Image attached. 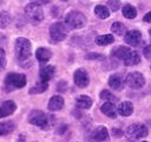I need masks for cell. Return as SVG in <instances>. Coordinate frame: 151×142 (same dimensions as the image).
Masks as SVG:
<instances>
[{
    "instance_id": "obj_1",
    "label": "cell",
    "mask_w": 151,
    "mask_h": 142,
    "mask_svg": "<svg viewBox=\"0 0 151 142\" xmlns=\"http://www.w3.org/2000/svg\"><path fill=\"white\" fill-rule=\"evenodd\" d=\"M14 50H15V56L20 62V64L24 65V67H28V63H31L29 62V57H31L29 40H27L26 38H18L15 40Z\"/></svg>"
},
{
    "instance_id": "obj_2",
    "label": "cell",
    "mask_w": 151,
    "mask_h": 142,
    "mask_svg": "<svg viewBox=\"0 0 151 142\" xmlns=\"http://www.w3.org/2000/svg\"><path fill=\"white\" fill-rule=\"evenodd\" d=\"M28 122L41 129H50L53 125V117L41 110H33L28 115Z\"/></svg>"
},
{
    "instance_id": "obj_3",
    "label": "cell",
    "mask_w": 151,
    "mask_h": 142,
    "mask_svg": "<svg viewBox=\"0 0 151 142\" xmlns=\"http://www.w3.org/2000/svg\"><path fill=\"white\" fill-rule=\"evenodd\" d=\"M26 76L22 73H15V72H11L5 77L4 80V86L5 90L7 92L17 90V89H21L26 85Z\"/></svg>"
},
{
    "instance_id": "obj_4",
    "label": "cell",
    "mask_w": 151,
    "mask_h": 142,
    "mask_svg": "<svg viewBox=\"0 0 151 142\" xmlns=\"http://www.w3.org/2000/svg\"><path fill=\"white\" fill-rule=\"evenodd\" d=\"M25 14L28 18L29 22H32L34 25L39 24L44 19V11H42L40 4L34 2V1H32L31 4H28L25 7Z\"/></svg>"
},
{
    "instance_id": "obj_5",
    "label": "cell",
    "mask_w": 151,
    "mask_h": 142,
    "mask_svg": "<svg viewBox=\"0 0 151 142\" xmlns=\"http://www.w3.org/2000/svg\"><path fill=\"white\" fill-rule=\"evenodd\" d=\"M86 24V18L83 13L78 11H71L65 17V25L70 30H78L81 28Z\"/></svg>"
},
{
    "instance_id": "obj_6",
    "label": "cell",
    "mask_w": 151,
    "mask_h": 142,
    "mask_svg": "<svg viewBox=\"0 0 151 142\" xmlns=\"http://www.w3.org/2000/svg\"><path fill=\"white\" fill-rule=\"evenodd\" d=\"M67 36V26L63 22H53L50 26V37L53 41H63Z\"/></svg>"
},
{
    "instance_id": "obj_7",
    "label": "cell",
    "mask_w": 151,
    "mask_h": 142,
    "mask_svg": "<svg viewBox=\"0 0 151 142\" xmlns=\"http://www.w3.org/2000/svg\"><path fill=\"white\" fill-rule=\"evenodd\" d=\"M125 83L129 88H131L133 90H139L145 85V78L140 72L133 71V72H130L126 76Z\"/></svg>"
},
{
    "instance_id": "obj_8",
    "label": "cell",
    "mask_w": 151,
    "mask_h": 142,
    "mask_svg": "<svg viewBox=\"0 0 151 142\" xmlns=\"http://www.w3.org/2000/svg\"><path fill=\"white\" fill-rule=\"evenodd\" d=\"M126 135L130 138L139 140V138H143L147 135V128L144 124L134 123V124H131L126 128Z\"/></svg>"
},
{
    "instance_id": "obj_9",
    "label": "cell",
    "mask_w": 151,
    "mask_h": 142,
    "mask_svg": "<svg viewBox=\"0 0 151 142\" xmlns=\"http://www.w3.org/2000/svg\"><path fill=\"white\" fill-rule=\"evenodd\" d=\"M73 80H74L76 85L79 86V88H86V86L88 85V83H90L88 75H87V72H86L84 69H78V70L74 72Z\"/></svg>"
},
{
    "instance_id": "obj_10",
    "label": "cell",
    "mask_w": 151,
    "mask_h": 142,
    "mask_svg": "<svg viewBox=\"0 0 151 142\" xmlns=\"http://www.w3.org/2000/svg\"><path fill=\"white\" fill-rule=\"evenodd\" d=\"M124 40L126 44H129L131 46H138L142 43V33L138 30L127 31L124 36Z\"/></svg>"
},
{
    "instance_id": "obj_11",
    "label": "cell",
    "mask_w": 151,
    "mask_h": 142,
    "mask_svg": "<svg viewBox=\"0 0 151 142\" xmlns=\"http://www.w3.org/2000/svg\"><path fill=\"white\" fill-rule=\"evenodd\" d=\"M15 109H17V104L13 101H5L0 105V118L12 115L15 111Z\"/></svg>"
},
{
    "instance_id": "obj_12",
    "label": "cell",
    "mask_w": 151,
    "mask_h": 142,
    "mask_svg": "<svg viewBox=\"0 0 151 142\" xmlns=\"http://www.w3.org/2000/svg\"><path fill=\"white\" fill-rule=\"evenodd\" d=\"M100 110H101V112L104 114V115H106L107 117H110V118H114V117H117V108H116V105H114V103L113 102H110V101H106L101 106H100Z\"/></svg>"
},
{
    "instance_id": "obj_13",
    "label": "cell",
    "mask_w": 151,
    "mask_h": 142,
    "mask_svg": "<svg viewBox=\"0 0 151 142\" xmlns=\"http://www.w3.org/2000/svg\"><path fill=\"white\" fill-rule=\"evenodd\" d=\"M91 140L94 141H107L109 140V133L105 127H98L91 133Z\"/></svg>"
},
{
    "instance_id": "obj_14",
    "label": "cell",
    "mask_w": 151,
    "mask_h": 142,
    "mask_svg": "<svg viewBox=\"0 0 151 142\" xmlns=\"http://www.w3.org/2000/svg\"><path fill=\"white\" fill-rule=\"evenodd\" d=\"M55 73V67L53 65H46V66H42L39 71V76H40V80H44V82H48L50 79L53 78Z\"/></svg>"
},
{
    "instance_id": "obj_15",
    "label": "cell",
    "mask_w": 151,
    "mask_h": 142,
    "mask_svg": "<svg viewBox=\"0 0 151 142\" xmlns=\"http://www.w3.org/2000/svg\"><path fill=\"white\" fill-rule=\"evenodd\" d=\"M47 106H48V110H51V111H58V110L63 109V106H64V98L59 95L53 96L50 99Z\"/></svg>"
},
{
    "instance_id": "obj_16",
    "label": "cell",
    "mask_w": 151,
    "mask_h": 142,
    "mask_svg": "<svg viewBox=\"0 0 151 142\" xmlns=\"http://www.w3.org/2000/svg\"><path fill=\"white\" fill-rule=\"evenodd\" d=\"M35 57L40 63H46L51 59L52 57V51L46 49V47H39L35 51Z\"/></svg>"
},
{
    "instance_id": "obj_17",
    "label": "cell",
    "mask_w": 151,
    "mask_h": 142,
    "mask_svg": "<svg viewBox=\"0 0 151 142\" xmlns=\"http://www.w3.org/2000/svg\"><path fill=\"white\" fill-rule=\"evenodd\" d=\"M131 51L130 47H126V46H118L116 49L112 50V57L116 58V59H119V60H124L126 58V56L129 54V52Z\"/></svg>"
},
{
    "instance_id": "obj_18",
    "label": "cell",
    "mask_w": 151,
    "mask_h": 142,
    "mask_svg": "<svg viewBox=\"0 0 151 142\" xmlns=\"http://www.w3.org/2000/svg\"><path fill=\"white\" fill-rule=\"evenodd\" d=\"M124 62V64L126 65V66H132V65H137V64H139L140 63V56H139V53L138 52H136V51H130L129 52V54L126 56V58L123 60Z\"/></svg>"
},
{
    "instance_id": "obj_19",
    "label": "cell",
    "mask_w": 151,
    "mask_h": 142,
    "mask_svg": "<svg viewBox=\"0 0 151 142\" xmlns=\"http://www.w3.org/2000/svg\"><path fill=\"white\" fill-rule=\"evenodd\" d=\"M109 85H110L113 90L119 91V90H122L123 86H124V80H123V78H122L119 75H112V76H110V78H109Z\"/></svg>"
},
{
    "instance_id": "obj_20",
    "label": "cell",
    "mask_w": 151,
    "mask_h": 142,
    "mask_svg": "<svg viewBox=\"0 0 151 142\" xmlns=\"http://www.w3.org/2000/svg\"><path fill=\"white\" fill-rule=\"evenodd\" d=\"M118 114H120L122 116H130L132 112H133V105L131 102L126 101V102H123L118 105Z\"/></svg>"
},
{
    "instance_id": "obj_21",
    "label": "cell",
    "mask_w": 151,
    "mask_h": 142,
    "mask_svg": "<svg viewBox=\"0 0 151 142\" xmlns=\"http://www.w3.org/2000/svg\"><path fill=\"white\" fill-rule=\"evenodd\" d=\"M76 105L80 109H90L92 106V99L86 95H81V96L77 97Z\"/></svg>"
},
{
    "instance_id": "obj_22",
    "label": "cell",
    "mask_w": 151,
    "mask_h": 142,
    "mask_svg": "<svg viewBox=\"0 0 151 142\" xmlns=\"http://www.w3.org/2000/svg\"><path fill=\"white\" fill-rule=\"evenodd\" d=\"M122 13H123V15H124L126 19H134V18L137 17V11H136V8H134L132 5H130V4H126V5L123 6Z\"/></svg>"
},
{
    "instance_id": "obj_23",
    "label": "cell",
    "mask_w": 151,
    "mask_h": 142,
    "mask_svg": "<svg viewBox=\"0 0 151 142\" xmlns=\"http://www.w3.org/2000/svg\"><path fill=\"white\" fill-rule=\"evenodd\" d=\"M15 125L12 121H5V122H0V136L7 135L9 133H12L14 130Z\"/></svg>"
},
{
    "instance_id": "obj_24",
    "label": "cell",
    "mask_w": 151,
    "mask_h": 142,
    "mask_svg": "<svg viewBox=\"0 0 151 142\" xmlns=\"http://www.w3.org/2000/svg\"><path fill=\"white\" fill-rule=\"evenodd\" d=\"M96 44L97 45H100V46H105V45H109V44H112L114 41V38L112 34H103V36H98L96 38Z\"/></svg>"
},
{
    "instance_id": "obj_25",
    "label": "cell",
    "mask_w": 151,
    "mask_h": 142,
    "mask_svg": "<svg viewBox=\"0 0 151 142\" xmlns=\"http://www.w3.org/2000/svg\"><path fill=\"white\" fill-rule=\"evenodd\" d=\"M94 14L100 18V19H106L109 18L110 15V11H109V7L104 6V5H97L94 7Z\"/></svg>"
},
{
    "instance_id": "obj_26",
    "label": "cell",
    "mask_w": 151,
    "mask_h": 142,
    "mask_svg": "<svg viewBox=\"0 0 151 142\" xmlns=\"http://www.w3.org/2000/svg\"><path fill=\"white\" fill-rule=\"evenodd\" d=\"M47 88H48L47 82L40 80V82H38L35 85H33V88H31L28 92H29V93H32V95H34V93H41V92L46 91V90H47Z\"/></svg>"
},
{
    "instance_id": "obj_27",
    "label": "cell",
    "mask_w": 151,
    "mask_h": 142,
    "mask_svg": "<svg viewBox=\"0 0 151 142\" xmlns=\"http://www.w3.org/2000/svg\"><path fill=\"white\" fill-rule=\"evenodd\" d=\"M111 31L117 34V36H122V34H125L126 33V27L124 24L119 22V21H114L112 25H111Z\"/></svg>"
},
{
    "instance_id": "obj_28",
    "label": "cell",
    "mask_w": 151,
    "mask_h": 142,
    "mask_svg": "<svg viewBox=\"0 0 151 142\" xmlns=\"http://www.w3.org/2000/svg\"><path fill=\"white\" fill-rule=\"evenodd\" d=\"M11 24V15L8 12L2 11L0 12V28H5Z\"/></svg>"
},
{
    "instance_id": "obj_29",
    "label": "cell",
    "mask_w": 151,
    "mask_h": 142,
    "mask_svg": "<svg viewBox=\"0 0 151 142\" xmlns=\"http://www.w3.org/2000/svg\"><path fill=\"white\" fill-rule=\"evenodd\" d=\"M100 98L104 99V101H110V102H116L117 101V98L109 90H103L100 92Z\"/></svg>"
},
{
    "instance_id": "obj_30",
    "label": "cell",
    "mask_w": 151,
    "mask_h": 142,
    "mask_svg": "<svg viewBox=\"0 0 151 142\" xmlns=\"http://www.w3.org/2000/svg\"><path fill=\"white\" fill-rule=\"evenodd\" d=\"M107 7H109V9L116 12V11H118L120 8V1L119 0H109Z\"/></svg>"
},
{
    "instance_id": "obj_31",
    "label": "cell",
    "mask_w": 151,
    "mask_h": 142,
    "mask_svg": "<svg viewBox=\"0 0 151 142\" xmlns=\"http://www.w3.org/2000/svg\"><path fill=\"white\" fill-rule=\"evenodd\" d=\"M6 67V53L2 47H0V71Z\"/></svg>"
},
{
    "instance_id": "obj_32",
    "label": "cell",
    "mask_w": 151,
    "mask_h": 142,
    "mask_svg": "<svg viewBox=\"0 0 151 142\" xmlns=\"http://www.w3.org/2000/svg\"><path fill=\"white\" fill-rule=\"evenodd\" d=\"M87 59H104L103 54H98V53H88L86 56Z\"/></svg>"
},
{
    "instance_id": "obj_33",
    "label": "cell",
    "mask_w": 151,
    "mask_h": 142,
    "mask_svg": "<svg viewBox=\"0 0 151 142\" xmlns=\"http://www.w3.org/2000/svg\"><path fill=\"white\" fill-rule=\"evenodd\" d=\"M143 53H144V56H145V58H151V44L150 45H147L146 47H144V50H143Z\"/></svg>"
},
{
    "instance_id": "obj_34",
    "label": "cell",
    "mask_w": 151,
    "mask_h": 142,
    "mask_svg": "<svg viewBox=\"0 0 151 142\" xmlns=\"http://www.w3.org/2000/svg\"><path fill=\"white\" fill-rule=\"evenodd\" d=\"M112 135H113L114 137H122V136L124 135V131L120 130V129H116V128H113V129H112Z\"/></svg>"
},
{
    "instance_id": "obj_35",
    "label": "cell",
    "mask_w": 151,
    "mask_h": 142,
    "mask_svg": "<svg viewBox=\"0 0 151 142\" xmlns=\"http://www.w3.org/2000/svg\"><path fill=\"white\" fill-rule=\"evenodd\" d=\"M144 21L145 22H151V12H149V13H146L145 15H144Z\"/></svg>"
},
{
    "instance_id": "obj_36",
    "label": "cell",
    "mask_w": 151,
    "mask_h": 142,
    "mask_svg": "<svg viewBox=\"0 0 151 142\" xmlns=\"http://www.w3.org/2000/svg\"><path fill=\"white\" fill-rule=\"evenodd\" d=\"M32 1H34V2H38V4H47L50 0H32Z\"/></svg>"
},
{
    "instance_id": "obj_37",
    "label": "cell",
    "mask_w": 151,
    "mask_h": 142,
    "mask_svg": "<svg viewBox=\"0 0 151 142\" xmlns=\"http://www.w3.org/2000/svg\"><path fill=\"white\" fill-rule=\"evenodd\" d=\"M149 33H150V36H151V30H150V32H149Z\"/></svg>"
}]
</instances>
